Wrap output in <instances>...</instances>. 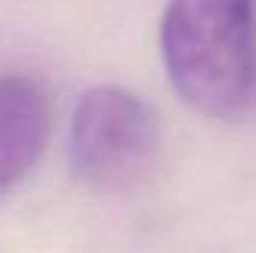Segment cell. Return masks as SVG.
Segmentation results:
<instances>
[{
  "label": "cell",
  "mask_w": 256,
  "mask_h": 253,
  "mask_svg": "<svg viewBox=\"0 0 256 253\" xmlns=\"http://www.w3.org/2000/svg\"><path fill=\"white\" fill-rule=\"evenodd\" d=\"M161 158V122L152 104L116 84L86 90L68 126L72 173L96 190L143 185Z\"/></svg>",
  "instance_id": "7a4b0ae2"
},
{
  "label": "cell",
  "mask_w": 256,
  "mask_h": 253,
  "mask_svg": "<svg viewBox=\"0 0 256 253\" xmlns=\"http://www.w3.org/2000/svg\"><path fill=\"white\" fill-rule=\"evenodd\" d=\"M161 63L185 104L212 120L254 108L256 6L220 0L173 3L158 27Z\"/></svg>",
  "instance_id": "6da1fadb"
},
{
  "label": "cell",
  "mask_w": 256,
  "mask_h": 253,
  "mask_svg": "<svg viewBox=\"0 0 256 253\" xmlns=\"http://www.w3.org/2000/svg\"><path fill=\"white\" fill-rule=\"evenodd\" d=\"M51 137V98L30 74L0 78V194L18 185Z\"/></svg>",
  "instance_id": "3957f363"
},
{
  "label": "cell",
  "mask_w": 256,
  "mask_h": 253,
  "mask_svg": "<svg viewBox=\"0 0 256 253\" xmlns=\"http://www.w3.org/2000/svg\"><path fill=\"white\" fill-rule=\"evenodd\" d=\"M250 110H256V80H254V108Z\"/></svg>",
  "instance_id": "277c9868"
}]
</instances>
